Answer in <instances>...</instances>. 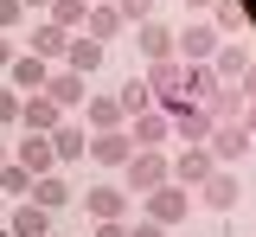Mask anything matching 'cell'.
Listing matches in <instances>:
<instances>
[{"label": "cell", "mask_w": 256, "mask_h": 237, "mask_svg": "<svg viewBox=\"0 0 256 237\" xmlns=\"http://www.w3.org/2000/svg\"><path fill=\"white\" fill-rule=\"evenodd\" d=\"M122 173H128V192H141V199H148L154 186H166V180H173V167H166V148H134Z\"/></svg>", "instance_id": "obj_1"}, {"label": "cell", "mask_w": 256, "mask_h": 237, "mask_svg": "<svg viewBox=\"0 0 256 237\" xmlns=\"http://www.w3.org/2000/svg\"><path fill=\"white\" fill-rule=\"evenodd\" d=\"M186 212H192V192L166 180V186H154V192H148V212H141V218H148V224H160V231H180V224H186Z\"/></svg>", "instance_id": "obj_2"}, {"label": "cell", "mask_w": 256, "mask_h": 237, "mask_svg": "<svg viewBox=\"0 0 256 237\" xmlns=\"http://www.w3.org/2000/svg\"><path fill=\"white\" fill-rule=\"evenodd\" d=\"M224 38L205 26V20H192V26H173V58L180 64H212V52H218Z\"/></svg>", "instance_id": "obj_3"}, {"label": "cell", "mask_w": 256, "mask_h": 237, "mask_svg": "<svg viewBox=\"0 0 256 237\" xmlns=\"http://www.w3.org/2000/svg\"><path fill=\"white\" fill-rule=\"evenodd\" d=\"M38 96H52V102H58V109H64V116H77V109L90 102V84H84L77 70H64V64H52V77H45V90H38Z\"/></svg>", "instance_id": "obj_4"}, {"label": "cell", "mask_w": 256, "mask_h": 237, "mask_svg": "<svg viewBox=\"0 0 256 237\" xmlns=\"http://www.w3.org/2000/svg\"><path fill=\"white\" fill-rule=\"evenodd\" d=\"M166 128H173V141H180V148H205V141H212V122H205V109H198V102L166 109Z\"/></svg>", "instance_id": "obj_5"}, {"label": "cell", "mask_w": 256, "mask_h": 237, "mask_svg": "<svg viewBox=\"0 0 256 237\" xmlns=\"http://www.w3.org/2000/svg\"><path fill=\"white\" fill-rule=\"evenodd\" d=\"M198 109H205V122H212V128H230V122H244V109H250V102H244V90H237V84H218Z\"/></svg>", "instance_id": "obj_6"}, {"label": "cell", "mask_w": 256, "mask_h": 237, "mask_svg": "<svg viewBox=\"0 0 256 237\" xmlns=\"http://www.w3.org/2000/svg\"><path fill=\"white\" fill-rule=\"evenodd\" d=\"M166 167H173V186H205L218 173V160L205 148H180V154H166Z\"/></svg>", "instance_id": "obj_7"}, {"label": "cell", "mask_w": 256, "mask_h": 237, "mask_svg": "<svg viewBox=\"0 0 256 237\" xmlns=\"http://www.w3.org/2000/svg\"><path fill=\"white\" fill-rule=\"evenodd\" d=\"M250 128H244V122H230V128H212V141H205V154H212V160H218V167H237V160H244V154H250Z\"/></svg>", "instance_id": "obj_8"}, {"label": "cell", "mask_w": 256, "mask_h": 237, "mask_svg": "<svg viewBox=\"0 0 256 237\" xmlns=\"http://www.w3.org/2000/svg\"><path fill=\"white\" fill-rule=\"evenodd\" d=\"M250 58H256L250 38H224L218 52H212V77H218V84H237V77L250 70Z\"/></svg>", "instance_id": "obj_9"}, {"label": "cell", "mask_w": 256, "mask_h": 237, "mask_svg": "<svg viewBox=\"0 0 256 237\" xmlns=\"http://www.w3.org/2000/svg\"><path fill=\"white\" fill-rule=\"evenodd\" d=\"M84 154H90V128H77V122L64 116L58 128H52V160H58V173H64V167H77Z\"/></svg>", "instance_id": "obj_10"}, {"label": "cell", "mask_w": 256, "mask_h": 237, "mask_svg": "<svg viewBox=\"0 0 256 237\" xmlns=\"http://www.w3.org/2000/svg\"><path fill=\"white\" fill-rule=\"evenodd\" d=\"M198 199L212 205L218 218H230V212H237V199H244V186H237V167H218L205 186H198Z\"/></svg>", "instance_id": "obj_11"}, {"label": "cell", "mask_w": 256, "mask_h": 237, "mask_svg": "<svg viewBox=\"0 0 256 237\" xmlns=\"http://www.w3.org/2000/svg\"><path fill=\"white\" fill-rule=\"evenodd\" d=\"M84 212H90V224L128 218V186H90V192H84Z\"/></svg>", "instance_id": "obj_12"}, {"label": "cell", "mask_w": 256, "mask_h": 237, "mask_svg": "<svg viewBox=\"0 0 256 237\" xmlns=\"http://www.w3.org/2000/svg\"><path fill=\"white\" fill-rule=\"evenodd\" d=\"M128 20L116 13V0H96L90 13H84V38H96V45H109V38H122Z\"/></svg>", "instance_id": "obj_13"}, {"label": "cell", "mask_w": 256, "mask_h": 237, "mask_svg": "<svg viewBox=\"0 0 256 237\" xmlns=\"http://www.w3.org/2000/svg\"><path fill=\"white\" fill-rule=\"evenodd\" d=\"M58 122H64V109L52 96H20V128H26V135H52Z\"/></svg>", "instance_id": "obj_14"}, {"label": "cell", "mask_w": 256, "mask_h": 237, "mask_svg": "<svg viewBox=\"0 0 256 237\" xmlns=\"http://www.w3.org/2000/svg\"><path fill=\"white\" fill-rule=\"evenodd\" d=\"M102 58H109V45H96V38L70 32V45H64V70H77V77H96V70H102Z\"/></svg>", "instance_id": "obj_15"}, {"label": "cell", "mask_w": 256, "mask_h": 237, "mask_svg": "<svg viewBox=\"0 0 256 237\" xmlns=\"http://www.w3.org/2000/svg\"><path fill=\"white\" fill-rule=\"evenodd\" d=\"M45 77H52V64H45V58H32V52H20V58L6 64V84H13L20 96H38V90H45Z\"/></svg>", "instance_id": "obj_16"}, {"label": "cell", "mask_w": 256, "mask_h": 237, "mask_svg": "<svg viewBox=\"0 0 256 237\" xmlns=\"http://www.w3.org/2000/svg\"><path fill=\"white\" fill-rule=\"evenodd\" d=\"M128 154H134L128 128H109V135H90V154L84 160H96V167H128Z\"/></svg>", "instance_id": "obj_17"}, {"label": "cell", "mask_w": 256, "mask_h": 237, "mask_svg": "<svg viewBox=\"0 0 256 237\" xmlns=\"http://www.w3.org/2000/svg\"><path fill=\"white\" fill-rule=\"evenodd\" d=\"M122 128H128V141H134V148H166V141H173V128H166V116H160V109H148V116H128Z\"/></svg>", "instance_id": "obj_18"}, {"label": "cell", "mask_w": 256, "mask_h": 237, "mask_svg": "<svg viewBox=\"0 0 256 237\" xmlns=\"http://www.w3.org/2000/svg\"><path fill=\"white\" fill-rule=\"evenodd\" d=\"M64 45H70V32H58L52 20H38V26L26 32V52H32V58H45V64H64Z\"/></svg>", "instance_id": "obj_19"}, {"label": "cell", "mask_w": 256, "mask_h": 237, "mask_svg": "<svg viewBox=\"0 0 256 237\" xmlns=\"http://www.w3.org/2000/svg\"><path fill=\"white\" fill-rule=\"evenodd\" d=\"M26 199H32V205H45V212H58V205H70V199H77V186H70L64 173H38Z\"/></svg>", "instance_id": "obj_20"}, {"label": "cell", "mask_w": 256, "mask_h": 237, "mask_svg": "<svg viewBox=\"0 0 256 237\" xmlns=\"http://www.w3.org/2000/svg\"><path fill=\"white\" fill-rule=\"evenodd\" d=\"M134 45H141V58H148V64H160V58H173V26L141 20V26H134Z\"/></svg>", "instance_id": "obj_21"}, {"label": "cell", "mask_w": 256, "mask_h": 237, "mask_svg": "<svg viewBox=\"0 0 256 237\" xmlns=\"http://www.w3.org/2000/svg\"><path fill=\"white\" fill-rule=\"evenodd\" d=\"M6 231H13V237H52V212L32 205V199H20V205H13V218H6Z\"/></svg>", "instance_id": "obj_22"}, {"label": "cell", "mask_w": 256, "mask_h": 237, "mask_svg": "<svg viewBox=\"0 0 256 237\" xmlns=\"http://www.w3.org/2000/svg\"><path fill=\"white\" fill-rule=\"evenodd\" d=\"M20 167L38 180V173H58V160H52V135H20V154H13Z\"/></svg>", "instance_id": "obj_23"}, {"label": "cell", "mask_w": 256, "mask_h": 237, "mask_svg": "<svg viewBox=\"0 0 256 237\" xmlns=\"http://www.w3.org/2000/svg\"><path fill=\"white\" fill-rule=\"evenodd\" d=\"M128 116H122V102L116 96H90L84 102V128H90V135H109V128H122Z\"/></svg>", "instance_id": "obj_24"}, {"label": "cell", "mask_w": 256, "mask_h": 237, "mask_svg": "<svg viewBox=\"0 0 256 237\" xmlns=\"http://www.w3.org/2000/svg\"><path fill=\"white\" fill-rule=\"evenodd\" d=\"M212 32H218V38H244V32H250V20H244L237 0H212Z\"/></svg>", "instance_id": "obj_25"}, {"label": "cell", "mask_w": 256, "mask_h": 237, "mask_svg": "<svg viewBox=\"0 0 256 237\" xmlns=\"http://www.w3.org/2000/svg\"><path fill=\"white\" fill-rule=\"evenodd\" d=\"M212 90H218L212 64H180V96H186V102H205Z\"/></svg>", "instance_id": "obj_26"}, {"label": "cell", "mask_w": 256, "mask_h": 237, "mask_svg": "<svg viewBox=\"0 0 256 237\" xmlns=\"http://www.w3.org/2000/svg\"><path fill=\"white\" fill-rule=\"evenodd\" d=\"M84 13H90V0H52V6H45V20H52L58 32H84Z\"/></svg>", "instance_id": "obj_27"}, {"label": "cell", "mask_w": 256, "mask_h": 237, "mask_svg": "<svg viewBox=\"0 0 256 237\" xmlns=\"http://www.w3.org/2000/svg\"><path fill=\"white\" fill-rule=\"evenodd\" d=\"M116 102H122V116H148V109H154V90L134 77V84H122V90H116Z\"/></svg>", "instance_id": "obj_28"}, {"label": "cell", "mask_w": 256, "mask_h": 237, "mask_svg": "<svg viewBox=\"0 0 256 237\" xmlns=\"http://www.w3.org/2000/svg\"><path fill=\"white\" fill-rule=\"evenodd\" d=\"M13 128H20V90L0 84V135H13Z\"/></svg>", "instance_id": "obj_29"}, {"label": "cell", "mask_w": 256, "mask_h": 237, "mask_svg": "<svg viewBox=\"0 0 256 237\" xmlns=\"http://www.w3.org/2000/svg\"><path fill=\"white\" fill-rule=\"evenodd\" d=\"M0 186H6L13 199H26V192H32V173L20 167V160H6V167H0Z\"/></svg>", "instance_id": "obj_30"}, {"label": "cell", "mask_w": 256, "mask_h": 237, "mask_svg": "<svg viewBox=\"0 0 256 237\" xmlns=\"http://www.w3.org/2000/svg\"><path fill=\"white\" fill-rule=\"evenodd\" d=\"M26 26V0H0V32H20Z\"/></svg>", "instance_id": "obj_31"}, {"label": "cell", "mask_w": 256, "mask_h": 237, "mask_svg": "<svg viewBox=\"0 0 256 237\" xmlns=\"http://www.w3.org/2000/svg\"><path fill=\"white\" fill-rule=\"evenodd\" d=\"M116 13H122L128 26H141V20H154V0H116Z\"/></svg>", "instance_id": "obj_32"}, {"label": "cell", "mask_w": 256, "mask_h": 237, "mask_svg": "<svg viewBox=\"0 0 256 237\" xmlns=\"http://www.w3.org/2000/svg\"><path fill=\"white\" fill-rule=\"evenodd\" d=\"M128 237H173V231H160V224H148V218H134V224H128Z\"/></svg>", "instance_id": "obj_33"}, {"label": "cell", "mask_w": 256, "mask_h": 237, "mask_svg": "<svg viewBox=\"0 0 256 237\" xmlns=\"http://www.w3.org/2000/svg\"><path fill=\"white\" fill-rule=\"evenodd\" d=\"M237 90H244V102H256V58H250V70L237 77Z\"/></svg>", "instance_id": "obj_34"}, {"label": "cell", "mask_w": 256, "mask_h": 237, "mask_svg": "<svg viewBox=\"0 0 256 237\" xmlns=\"http://www.w3.org/2000/svg\"><path fill=\"white\" fill-rule=\"evenodd\" d=\"M96 237H128V218H116V224H96Z\"/></svg>", "instance_id": "obj_35"}, {"label": "cell", "mask_w": 256, "mask_h": 237, "mask_svg": "<svg viewBox=\"0 0 256 237\" xmlns=\"http://www.w3.org/2000/svg\"><path fill=\"white\" fill-rule=\"evenodd\" d=\"M13 58H20V52H13V38H6V32H0V70H6V64H13Z\"/></svg>", "instance_id": "obj_36"}, {"label": "cell", "mask_w": 256, "mask_h": 237, "mask_svg": "<svg viewBox=\"0 0 256 237\" xmlns=\"http://www.w3.org/2000/svg\"><path fill=\"white\" fill-rule=\"evenodd\" d=\"M244 128H250V135H256V102H250V109H244Z\"/></svg>", "instance_id": "obj_37"}, {"label": "cell", "mask_w": 256, "mask_h": 237, "mask_svg": "<svg viewBox=\"0 0 256 237\" xmlns=\"http://www.w3.org/2000/svg\"><path fill=\"white\" fill-rule=\"evenodd\" d=\"M186 6H192V13H212V0H186Z\"/></svg>", "instance_id": "obj_38"}, {"label": "cell", "mask_w": 256, "mask_h": 237, "mask_svg": "<svg viewBox=\"0 0 256 237\" xmlns=\"http://www.w3.org/2000/svg\"><path fill=\"white\" fill-rule=\"evenodd\" d=\"M45 6H52V0H26V13H45Z\"/></svg>", "instance_id": "obj_39"}, {"label": "cell", "mask_w": 256, "mask_h": 237, "mask_svg": "<svg viewBox=\"0 0 256 237\" xmlns=\"http://www.w3.org/2000/svg\"><path fill=\"white\" fill-rule=\"evenodd\" d=\"M6 160H13V154H6V141H0V167H6Z\"/></svg>", "instance_id": "obj_40"}, {"label": "cell", "mask_w": 256, "mask_h": 237, "mask_svg": "<svg viewBox=\"0 0 256 237\" xmlns=\"http://www.w3.org/2000/svg\"><path fill=\"white\" fill-rule=\"evenodd\" d=\"M0 237H13V231H6V224H0Z\"/></svg>", "instance_id": "obj_41"}, {"label": "cell", "mask_w": 256, "mask_h": 237, "mask_svg": "<svg viewBox=\"0 0 256 237\" xmlns=\"http://www.w3.org/2000/svg\"><path fill=\"white\" fill-rule=\"evenodd\" d=\"M52 237H58V231H52Z\"/></svg>", "instance_id": "obj_42"}, {"label": "cell", "mask_w": 256, "mask_h": 237, "mask_svg": "<svg viewBox=\"0 0 256 237\" xmlns=\"http://www.w3.org/2000/svg\"><path fill=\"white\" fill-rule=\"evenodd\" d=\"M90 6H96V0H90Z\"/></svg>", "instance_id": "obj_43"}, {"label": "cell", "mask_w": 256, "mask_h": 237, "mask_svg": "<svg viewBox=\"0 0 256 237\" xmlns=\"http://www.w3.org/2000/svg\"><path fill=\"white\" fill-rule=\"evenodd\" d=\"M173 237H180V231H173Z\"/></svg>", "instance_id": "obj_44"}]
</instances>
